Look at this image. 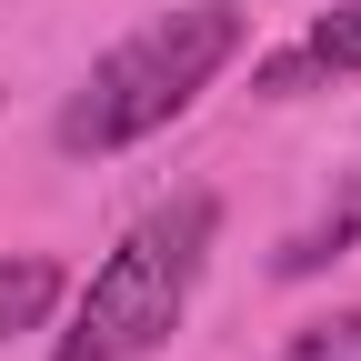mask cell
<instances>
[{
    "instance_id": "obj_1",
    "label": "cell",
    "mask_w": 361,
    "mask_h": 361,
    "mask_svg": "<svg viewBox=\"0 0 361 361\" xmlns=\"http://www.w3.org/2000/svg\"><path fill=\"white\" fill-rule=\"evenodd\" d=\"M241 30H251L241 0H180V11L141 20L130 40H111V51L80 71V90L61 101V151H71V161L141 151L151 130H171L221 71L241 61Z\"/></svg>"
},
{
    "instance_id": "obj_2",
    "label": "cell",
    "mask_w": 361,
    "mask_h": 361,
    "mask_svg": "<svg viewBox=\"0 0 361 361\" xmlns=\"http://www.w3.org/2000/svg\"><path fill=\"white\" fill-rule=\"evenodd\" d=\"M211 241H221V201H211V191L151 201V211L101 251V271L80 281L71 331H61L51 361H151V351L180 331V311H191L201 271H211Z\"/></svg>"
},
{
    "instance_id": "obj_3",
    "label": "cell",
    "mask_w": 361,
    "mask_h": 361,
    "mask_svg": "<svg viewBox=\"0 0 361 361\" xmlns=\"http://www.w3.org/2000/svg\"><path fill=\"white\" fill-rule=\"evenodd\" d=\"M322 80H361V0H341V11H322L281 61L261 71V90H322Z\"/></svg>"
},
{
    "instance_id": "obj_4",
    "label": "cell",
    "mask_w": 361,
    "mask_h": 361,
    "mask_svg": "<svg viewBox=\"0 0 361 361\" xmlns=\"http://www.w3.org/2000/svg\"><path fill=\"white\" fill-rule=\"evenodd\" d=\"M61 261L51 251H0V341H20V331H51V311H61Z\"/></svg>"
},
{
    "instance_id": "obj_5",
    "label": "cell",
    "mask_w": 361,
    "mask_h": 361,
    "mask_svg": "<svg viewBox=\"0 0 361 361\" xmlns=\"http://www.w3.org/2000/svg\"><path fill=\"white\" fill-rule=\"evenodd\" d=\"M351 231H361V171H351V191H341V211H322V221H311V231H291V251L271 261V271H281V281H311V271H322V261H341V251H351Z\"/></svg>"
},
{
    "instance_id": "obj_6",
    "label": "cell",
    "mask_w": 361,
    "mask_h": 361,
    "mask_svg": "<svg viewBox=\"0 0 361 361\" xmlns=\"http://www.w3.org/2000/svg\"><path fill=\"white\" fill-rule=\"evenodd\" d=\"M281 361H361V311H331V322H301Z\"/></svg>"
}]
</instances>
